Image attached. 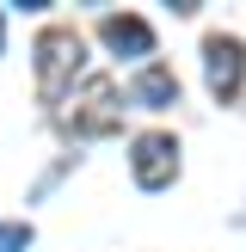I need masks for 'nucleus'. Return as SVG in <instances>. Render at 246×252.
I'll return each instance as SVG.
<instances>
[{
	"label": "nucleus",
	"instance_id": "f257e3e1",
	"mask_svg": "<svg viewBox=\"0 0 246 252\" xmlns=\"http://www.w3.org/2000/svg\"><path fill=\"white\" fill-rule=\"evenodd\" d=\"M86 62V43L80 31H68V25H56V31L37 37V86H43V98H62L74 86V74H80Z\"/></svg>",
	"mask_w": 246,
	"mask_h": 252
},
{
	"label": "nucleus",
	"instance_id": "f03ea898",
	"mask_svg": "<svg viewBox=\"0 0 246 252\" xmlns=\"http://www.w3.org/2000/svg\"><path fill=\"white\" fill-rule=\"evenodd\" d=\"M129 172L142 191H166L172 179H179V142H172L166 129H148L129 142Z\"/></svg>",
	"mask_w": 246,
	"mask_h": 252
},
{
	"label": "nucleus",
	"instance_id": "7ed1b4c3",
	"mask_svg": "<svg viewBox=\"0 0 246 252\" xmlns=\"http://www.w3.org/2000/svg\"><path fill=\"white\" fill-rule=\"evenodd\" d=\"M203 80L221 105L240 98V86H246V43L240 37H209L203 43Z\"/></svg>",
	"mask_w": 246,
	"mask_h": 252
},
{
	"label": "nucleus",
	"instance_id": "20e7f679",
	"mask_svg": "<svg viewBox=\"0 0 246 252\" xmlns=\"http://www.w3.org/2000/svg\"><path fill=\"white\" fill-rule=\"evenodd\" d=\"M98 37H105L117 56H154V31H148V19H135V12H111L105 25H98Z\"/></svg>",
	"mask_w": 246,
	"mask_h": 252
},
{
	"label": "nucleus",
	"instance_id": "39448f33",
	"mask_svg": "<svg viewBox=\"0 0 246 252\" xmlns=\"http://www.w3.org/2000/svg\"><path fill=\"white\" fill-rule=\"evenodd\" d=\"M129 98H135V105H148V111H166V105H179V80H172V68L148 62V68L129 80Z\"/></svg>",
	"mask_w": 246,
	"mask_h": 252
},
{
	"label": "nucleus",
	"instance_id": "423d86ee",
	"mask_svg": "<svg viewBox=\"0 0 246 252\" xmlns=\"http://www.w3.org/2000/svg\"><path fill=\"white\" fill-rule=\"evenodd\" d=\"M86 105H92V111L68 117L74 135H105V129H117V93H111V86H92V93H86Z\"/></svg>",
	"mask_w": 246,
	"mask_h": 252
},
{
	"label": "nucleus",
	"instance_id": "0eeeda50",
	"mask_svg": "<svg viewBox=\"0 0 246 252\" xmlns=\"http://www.w3.org/2000/svg\"><path fill=\"white\" fill-rule=\"evenodd\" d=\"M31 246V221H0V252H25Z\"/></svg>",
	"mask_w": 246,
	"mask_h": 252
},
{
	"label": "nucleus",
	"instance_id": "6e6552de",
	"mask_svg": "<svg viewBox=\"0 0 246 252\" xmlns=\"http://www.w3.org/2000/svg\"><path fill=\"white\" fill-rule=\"evenodd\" d=\"M0 43H6V19H0Z\"/></svg>",
	"mask_w": 246,
	"mask_h": 252
}]
</instances>
